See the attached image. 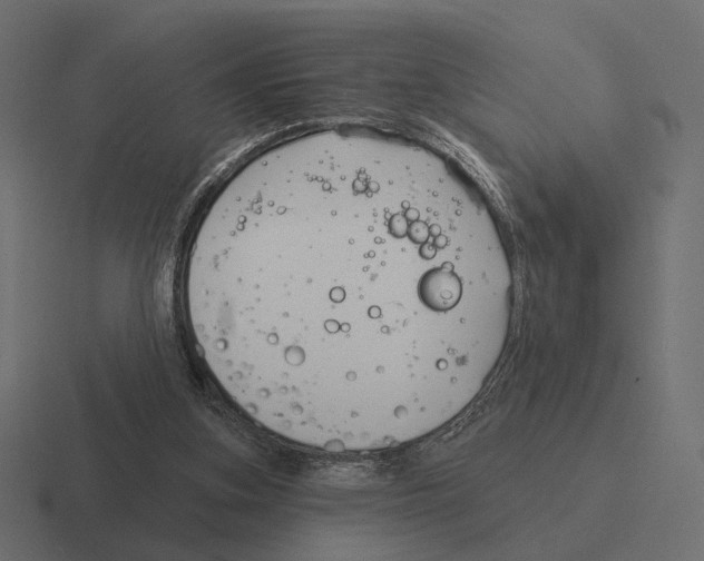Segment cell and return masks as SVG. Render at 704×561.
Instances as JSON below:
<instances>
[{"instance_id": "cell-1", "label": "cell", "mask_w": 704, "mask_h": 561, "mask_svg": "<svg viewBox=\"0 0 704 561\" xmlns=\"http://www.w3.org/2000/svg\"><path fill=\"white\" fill-rule=\"evenodd\" d=\"M457 191L432 156L375 135H310L246 164L208 208L185 279L225 394L321 450L417 430L467 361L456 327L510 298L506 256L466 232Z\"/></svg>"}]
</instances>
